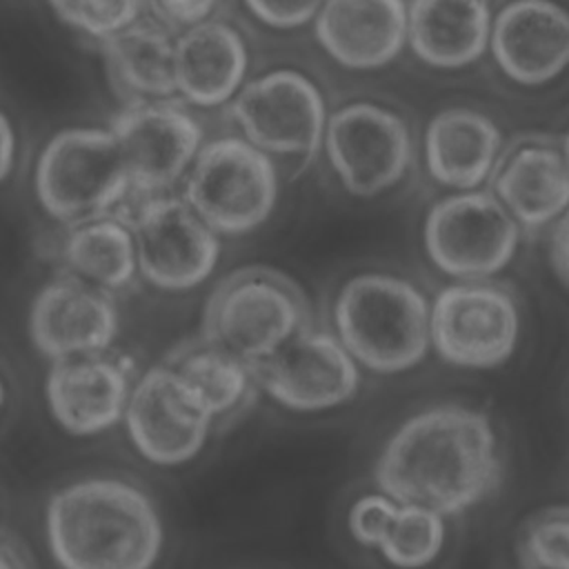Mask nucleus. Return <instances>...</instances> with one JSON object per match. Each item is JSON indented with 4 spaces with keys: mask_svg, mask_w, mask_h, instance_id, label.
<instances>
[{
    "mask_svg": "<svg viewBox=\"0 0 569 569\" xmlns=\"http://www.w3.org/2000/svg\"><path fill=\"white\" fill-rule=\"evenodd\" d=\"M76 31L104 40L140 18L144 0H49Z\"/></svg>",
    "mask_w": 569,
    "mask_h": 569,
    "instance_id": "28",
    "label": "nucleus"
},
{
    "mask_svg": "<svg viewBox=\"0 0 569 569\" xmlns=\"http://www.w3.org/2000/svg\"><path fill=\"white\" fill-rule=\"evenodd\" d=\"M151 2L167 22L178 27H189L193 22L209 18V13L220 0H151Z\"/></svg>",
    "mask_w": 569,
    "mask_h": 569,
    "instance_id": "31",
    "label": "nucleus"
},
{
    "mask_svg": "<svg viewBox=\"0 0 569 569\" xmlns=\"http://www.w3.org/2000/svg\"><path fill=\"white\" fill-rule=\"evenodd\" d=\"M44 540L58 569H153L164 527L151 496L118 476H87L51 493Z\"/></svg>",
    "mask_w": 569,
    "mask_h": 569,
    "instance_id": "2",
    "label": "nucleus"
},
{
    "mask_svg": "<svg viewBox=\"0 0 569 569\" xmlns=\"http://www.w3.org/2000/svg\"><path fill=\"white\" fill-rule=\"evenodd\" d=\"M325 0H244L247 9L271 29H298L309 24Z\"/></svg>",
    "mask_w": 569,
    "mask_h": 569,
    "instance_id": "30",
    "label": "nucleus"
},
{
    "mask_svg": "<svg viewBox=\"0 0 569 569\" xmlns=\"http://www.w3.org/2000/svg\"><path fill=\"white\" fill-rule=\"evenodd\" d=\"M431 345L465 369L505 365L520 338V305L500 282L462 280L445 287L429 309Z\"/></svg>",
    "mask_w": 569,
    "mask_h": 569,
    "instance_id": "9",
    "label": "nucleus"
},
{
    "mask_svg": "<svg viewBox=\"0 0 569 569\" xmlns=\"http://www.w3.org/2000/svg\"><path fill=\"white\" fill-rule=\"evenodd\" d=\"M429 305L422 291L391 273H360L347 280L333 305L336 336L378 373L416 367L431 345Z\"/></svg>",
    "mask_w": 569,
    "mask_h": 569,
    "instance_id": "3",
    "label": "nucleus"
},
{
    "mask_svg": "<svg viewBox=\"0 0 569 569\" xmlns=\"http://www.w3.org/2000/svg\"><path fill=\"white\" fill-rule=\"evenodd\" d=\"M122 425L138 456L158 467L191 462L216 427L164 362L133 380Z\"/></svg>",
    "mask_w": 569,
    "mask_h": 569,
    "instance_id": "13",
    "label": "nucleus"
},
{
    "mask_svg": "<svg viewBox=\"0 0 569 569\" xmlns=\"http://www.w3.org/2000/svg\"><path fill=\"white\" fill-rule=\"evenodd\" d=\"M173 47L167 27L140 20L100 40L107 76L127 104L176 96Z\"/></svg>",
    "mask_w": 569,
    "mask_h": 569,
    "instance_id": "23",
    "label": "nucleus"
},
{
    "mask_svg": "<svg viewBox=\"0 0 569 569\" xmlns=\"http://www.w3.org/2000/svg\"><path fill=\"white\" fill-rule=\"evenodd\" d=\"M164 365L213 422L240 416L258 391L251 365L202 336L176 347Z\"/></svg>",
    "mask_w": 569,
    "mask_h": 569,
    "instance_id": "24",
    "label": "nucleus"
},
{
    "mask_svg": "<svg viewBox=\"0 0 569 569\" xmlns=\"http://www.w3.org/2000/svg\"><path fill=\"white\" fill-rule=\"evenodd\" d=\"M522 569H569V507H549L533 516L518 542Z\"/></svg>",
    "mask_w": 569,
    "mask_h": 569,
    "instance_id": "27",
    "label": "nucleus"
},
{
    "mask_svg": "<svg viewBox=\"0 0 569 569\" xmlns=\"http://www.w3.org/2000/svg\"><path fill=\"white\" fill-rule=\"evenodd\" d=\"M133 387L129 367L104 353L53 360L44 400L53 422L69 436L93 438L122 422Z\"/></svg>",
    "mask_w": 569,
    "mask_h": 569,
    "instance_id": "17",
    "label": "nucleus"
},
{
    "mask_svg": "<svg viewBox=\"0 0 569 569\" xmlns=\"http://www.w3.org/2000/svg\"><path fill=\"white\" fill-rule=\"evenodd\" d=\"M325 53L351 71H376L407 44L405 0H325L313 18Z\"/></svg>",
    "mask_w": 569,
    "mask_h": 569,
    "instance_id": "19",
    "label": "nucleus"
},
{
    "mask_svg": "<svg viewBox=\"0 0 569 569\" xmlns=\"http://www.w3.org/2000/svg\"><path fill=\"white\" fill-rule=\"evenodd\" d=\"M500 127L471 107L438 111L425 129L422 151L429 176L451 189L467 191L485 184L502 153Z\"/></svg>",
    "mask_w": 569,
    "mask_h": 569,
    "instance_id": "21",
    "label": "nucleus"
},
{
    "mask_svg": "<svg viewBox=\"0 0 569 569\" xmlns=\"http://www.w3.org/2000/svg\"><path fill=\"white\" fill-rule=\"evenodd\" d=\"M396 507L398 500L387 493H369L358 498L347 518L351 536L365 547H378Z\"/></svg>",
    "mask_w": 569,
    "mask_h": 569,
    "instance_id": "29",
    "label": "nucleus"
},
{
    "mask_svg": "<svg viewBox=\"0 0 569 569\" xmlns=\"http://www.w3.org/2000/svg\"><path fill=\"white\" fill-rule=\"evenodd\" d=\"M40 207L58 222L76 224L116 213L131 193L111 129H64L40 153L36 178Z\"/></svg>",
    "mask_w": 569,
    "mask_h": 569,
    "instance_id": "5",
    "label": "nucleus"
},
{
    "mask_svg": "<svg viewBox=\"0 0 569 569\" xmlns=\"http://www.w3.org/2000/svg\"><path fill=\"white\" fill-rule=\"evenodd\" d=\"M445 536L442 513L420 505L398 502L376 549L398 569H422L440 556Z\"/></svg>",
    "mask_w": 569,
    "mask_h": 569,
    "instance_id": "26",
    "label": "nucleus"
},
{
    "mask_svg": "<svg viewBox=\"0 0 569 569\" xmlns=\"http://www.w3.org/2000/svg\"><path fill=\"white\" fill-rule=\"evenodd\" d=\"M278 189L269 153L242 136H222L202 142L187 171L182 198L218 236H242L267 222Z\"/></svg>",
    "mask_w": 569,
    "mask_h": 569,
    "instance_id": "6",
    "label": "nucleus"
},
{
    "mask_svg": "<svg viewBox=\"0 0 569 569\" xmlns=\"http://www.w3.org/2000/svg\"><path fill=\"white\" fill-rule=\"evenodd\" d=\"M500 478L502 460L489 416L453 402L407 418L376 462L382 493L442 516L482 502Z\"/></svg>",
    "mask_w": 569,
    "mask_h": 569,
    "instance_id": "1",
    "label": "nucleus"
},
{
    "mask_svg": "<svg viewBox=\"0 0 569 569\" xmlns=\"http://www.w3.org/2000/svg\"><path fill=\"white\" fill-rule=\"evenodd\" d=\"M13 158H16V136L9 120L0 111V182L9 176L13 167Z\"/></svg>",
    "mask_w": 569,
    "mask_h": 569,
    "instance_id": "33",
    "label": "nucleus"
},
{
    "mask_svg": "<svg viewBox=\"0 0 569 569\" xmlns=\"http://www.w3.org/2000/svg\"><path fill=\"white\" fill-rule=\"evenodd\" d=\"M489 184L529 236L558 222L569 209V169L560 144L547 138H525L502 147Z\"/></svg>",
    "mask_w": 569,
    "mask_h": 569,
    "instance_id": "18",
    "label": "nucleus"
},
{
    "mask_svg": "<svg viewBox=\"0 0 569 569\" xmlns=\"http://www.w3.org/2000/svg\"><path fill=\"white\" fill-rule=\"evenodd\" d=\"M560 153H562L565 164H567V169H569V129H567V133H565L562 140H560Z\"/></svg>",
    "mask_w": 569,
    "mask_h": 569,
    "instance_id": "35",
    "label": "nucleus"
},
{
    "mask_svg": "<svg viewBox=\"0 0 569 569\" xmlns=\"http://www.w3.org/2000/svg\"><path fill=\"white\" fill-rule=\"evenodd\" d=\"M173 64L176 93L196 107H220L244 84L249 51L238 29L204 18L176 36Z\"/></svg>",
    "mask_w": 569,
    "mask_h": 569,
    "instance_id": "20",
    "label": "nucleus"
},
{
    "mask_svg": "<svg viewBox=\"0 0 569 569\" xmlns=\"http://www.w3.org/2000/svg\"><path fill=\"white\" fill-rule=\"evenodd\" d=\"M551 264L558 278L569 287V209L560 216L551 233Z\"/></svg>",
    "mask_w": 569,
    "mask_h": 569,
    "instance_id": "32",
    "label": "nucleus"
},
{
    "mask_svg": "<svg viewBox=\"0 0 569 569\" xmlns=\"http://www.w3.org/2000/svg\"><path fill=\"white\" fill-rule=\"evenodd\" d=\"M322 147L340 184L360 198L396 187L411 160L407 122L378 102H349L329 113Z\"/></svg>",
    "mask_w": 569,
    "mask_h": 569,
    "instance_id": "10",
    "label": "nucleus"
},
{
    "mask_svg": "<svg viewBox=\"0 0 569 569\" xmlns=\"http://www.w3.org/2000/svg\"><path fill=\"white\" fill-rule=\"evenodd\" d=\"M0 569H27L18 549L4 540H0Z\"/></svg>",
    "mask_w": 569,
    "mask_h": 569,
    "instance_id": "34",
    "label": "nucleus"
},
{
    "mask_svg": "<svg viewBox=\"0 0 569 569\" xmlns=\"http://www.w3.org/2000/svg\"><path fill=\"white\" fill-rule=\"evenodd\" d=\"M124 171L129 200L164 193L191 167L202 147L198 118L178 100H151L127 104L111 122Z\"/></svg>",
    "mask_w": 569,
    "mask_h": 569,
    "instance_id": "12",
    "label": "nucleus"
},
{
    "mask_svg": "<svg viewBox=\"0 0 569 569\" xmlns=\"http://www.w3.org/2000/svg\"><path fill=\"white\" fill-rule=\"evenodd\" d=\"M489 0H409L407 44L433 69H465L489 49Z\"/></svg>",
    "mask_w": 569,
    "mask_h": 569,
    "instance_id": "22",
    "label": "nucleus"
},
{
    "mask_svg": "<svg viewBox=\"0 0 569 569\" xmlns=\"http://www.w3.org/2000/svg\"><path fill=\"white\" fill-rule=\"evenodd\" d=\"M4 402H7V387H4V378H2V373H0V413H2V409H4Z\"/></svg>",
    "mask_w": 569,
    "mask_h": 569,
    "instance_id": "36",
    "label": "nucleus"
},
{
    "mask_svg": "<svg viewBox=\"0 0 569 569\" xmlns=\"http://www.w3.org/2000/svg\"><path fill=\"white\" fill-rule=\"evenodd\" d=\"M64 273H71L107 293L129 289L138 278L133 231L116 213L69 224L58 247Z\"/></svg>",
    "mask_w": 569,
    "mask_h": 569,
    "instance_id": "25",
    "label": "nucleus"
},
{
    "mask_svg": "<svg viewBox=\"0 0 569 569\" xmlns=\"http://www.w3.org/2000/svg\"><path fill=\"white\" fill-rule=\"evenodd\" d=\"M27 329L36 351L53 362L104 353L120 333V313L111 293L62 273L36 291Z\"/></svg>",
    "mask_w": 569,
    "mask_h": 569,
    "instance_id": "15",
    "label": "nucleus"
},
{
    "mask_svg": "<svg viewBox=\"0 0 569 569\" xmlns=\"http://www.w3.org/2000/svg\"><path fill=\"white\" fill-rule=\"evenodd\" d=\"M489 51L516 84H549L569 69V9L556 0H509L491 20Z\"/></svg>",
    "mask_w": 569,
    "mask_h": 569,
    "instance_id": "16",
    "label": "nucleus"
},
{
    "mask_svg": "<svg viewBox=\"0 0 569 569\" xmlns=\"http://www.w3.org/2000/svg\"><path fill=\"white\" fill-rule=\"evenodd\" d=\"M138 253V276L167 293L198 289L216 271L220 236L178 196H149L124 202Z\"/></svg>",
    "mask_w": 569,
    "mask_h": 569,
    "instance_id": "7",
    "label": "nucleus"
},
{
    "mask_svg": "<svg viewBox=\"0 0 569 569\" xmlns=\"http://www.w3.org/2000/svg\"><path fill=\"white\" fill-rule=\"evenodd\" d=\"M313 327L305 291L282 271L251 264L224 276L202 313V338L256 365Z\"/></svg>",
    "mask_w": 569,
    "mask_h": 569,
    "instance_id": "4",
    "label": "nucleus"
},
{
    "mask_svg": "<svg viewBox=\"0 0 569 569\" xmlns=\"http://www.w3.org/2000/svg\"><path fill=\"white\" fill-rule=\"evenodd\" d=\"M229 113L244 140L276 156L318 151L329 118L318 84L296 69H273L244 82Z\"/></svg>",
    "mask_w": 569,
    "mask_h": 569,
    "instance_id": "11",
    "label": "nucleus"
},
{
    "mask_svg": "<svg viewBox=\"0 0 569 569\" xmlns=\"http://www.w3.org/2000/svg\"><path fill=\"white\" fill-rule=\"evenodd\" d=\"M258 389L291 411H327L360 389V369L331 331L305 329L269 358L251 365Z\"/></svg>",
    "mask_w": 569,
    "mask_h": 569,
    "instance_id": "14",
    "label": "nucleus"
},
{
    "mask_svg": "<svg viewBox=\"0 0 569 569\" xmlns=\"http://www.w3.org/2000/svg\"><path fill=\"white\" fill-rule=\"evenodd\" d=\"M522 229L502 202L482 189L440 198L425 218V249L447 276L485 280L502 271L520 244Z\"/></svg>",
    "mask_w": 569,
    "mask_h": 569,
    "instance_id": "8",
    "label": "nucleus"
}]
</instances>
